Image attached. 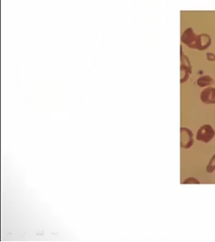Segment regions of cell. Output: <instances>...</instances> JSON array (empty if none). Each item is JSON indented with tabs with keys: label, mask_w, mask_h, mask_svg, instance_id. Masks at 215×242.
I'll return each mask as SVG.
<instances>
[{
	"label": "cell",
	"mask_w": 215,
	"mask_h": 242,
	"mask_svg": "<svg viewBox=\"0 0 215 242\" xmlns=\"http://www.w3.org/2000/svg\"><path fill=\"white\" fill-rule=\"evenodd\" d=\"M181 41L189 48L200 51L206 49L211 44V38L208 35H196L192 29L186 30L181 37Z\"/></svg>",
	"instance_id": "6da1fadb"
},
{
	"label": "cell",
	"mask_w": 215,
	"mask_h": 242,
	"mask_svg": "<svg viewBox=\"0 0 215 242\" xmlns=\"http://www.w3.org/2000/svg\"><path fill=\"white\" fill-rule=\"evenodd\" d=\"M215 131L209 124H204L199 129L196 134V140L207 143L214 138Z\"/></svg>",
	"instance_id": "7a4b0ae2"
},
{
	"label": "cell",
	"mask_w": 215,
	"mask_h": 242,
	"mask_svg": "<svg viewBox=\"0 0 215 242\" xmlns=\"http://www.w3.org/2000/svg\"><path fill=\"white\" fill-rule=\"evenodd\" d=\"M193 133L186 127L181 128V146L182 148L189 149L193 145Z\"/></svg>",
	"instance_id": "3957f363"
},
{
	"label": "cell",
	"mask_w": 215,
	"mask_h": 242,
	"mask_svg": "<svg viewBox=\"0 0 215 242\" xmlns=\"http://www.w3.org/2000/svg\"><path fill=\"white\" fill-rule=\"evenodd\" d=\"M201 100L206 104H215V88L209 87L202 91Z\"/></svg>",
	"instance_id": "277c9868"
},
{
	"label": "cell",
	"mask_w": 215,
	"mask_h": 242,
	"mask_svg": "<svg viewBox=\"0 0 215 242\" xmlns=\"http://www.w3.org/2000/svg\"><path fill=\"white\" fill-rule=\"evenodd\" d=\"M181 83L185 82L189 78L190 73H191V68L190 63L189 60L185 55L181 54Z\"/></svg>",
	"instance_id": "5b68a950"
},
{
	"label": "cell",
	"mask_w": 215,
	"mask_h": 242,
	"mask_svg": "<svg viewBox=\"0 0 215 242\" xmlns=\"http://www.w3.org/2000/svg\"><path fill=\"white\" fill-rule=\"evenodd\" d=\"M214 84V81L209 75H203L198 78L197 84L200 87H205Z\"/></svg>",
	"instance_id": "8992f818"
},
{
	"label": "cell",
	"mask_w": 215,
	"mask_h": 242,
	"mask_svg": "<svg viewBox=\"0 0 215 242\" xmlns=\"http://www.w3.org/2000/svg\"><path fill=\"white\" fill-rule=\"evenodd\" d=\"M215 170V154L212 156L211 158L209 163L208 164L207 167H206V172L209 173H212V172Z\"/></svg>",
	"instance_id": "52a82bcc"
},
{
	"label": "cell",
	"mask_w": 215,
	"mask_h": 242,
	"mask_svg": "<svg viewBox=\"0 0 215 242\" xmlns=\"http://www.w3.org/2000/svg\"><path fill=\"white\" fill-rule=\"evenodd\" d=\"M199 184V181L194 177H189L183 182V184Z\"/></svg>",
	"instance_id": "ba28073f"
}]
</instances>
